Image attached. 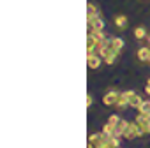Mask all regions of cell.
Wrapping results in <instances>:
<instances>
[{
    "instance_id": "cell-1",
    "label": "cell",
    "mask_w": 150,
    "mask_h": 148,
    "mask_svg": "<svg viewBox=\"0 0 150 148\" xmlns=\"http://www.w3.org/2000/svg\"><path fill=\"white\" fill-rule=\"evenodd\" d=\"M99 55H101V58H103L108 65L115 63V60H117V56H118V51H115V49L111 48V37H108V39L103 42V48H101Z\"/></svg>"
},
{
    "instance_id": "cell-2",
    "label": "cell",
    "mask_w": 150,
    "mask_h": 148,
    "mask_svg": "<svg viewBox=\"0 0 150 148\" xmlns=\"http://www.w3.org/2000/svg\"><path fill=\"white\" fill-rule=\"evenodd\" d=\"M134 122L139 125V129H141V132H143V134H150V115L138 113V116H136V120H134Z\"/></svg>"
},
{
    "instance_id": "cell-3",
    "label": "cell",
    "mask_w": 150,
    "mask_h": 148,
    "mask_svg": "<svg viewBox=\"0 0 150 148\" xmlns=\"http://www.w3.org/2000/svg\"><path fill=\"white\" fill-rule=\"evenodd\" d=\"M87 27H88V30H104V21H103L101 14L99 16H88Z\"/></svg>"
},
{
    "instance_id": "cell-4",
    "label": "cell",
    "mask_w": 150,
    "mask_h": 148,
    "mask_svg": "<svg viewBox=\"0 0 150 148\" xmlns=\"http://www.w3.org/2000/svg\"><path fill=\"white\" fill-rule=\"evenodd\" d=\"M138 136H143V132H141V129H139V125L136 122H131L129 127H127V130L124 132V137L125 139H134Z\"/></svg>"
},
{
    "instance_id": "cell-5",
    "label": "cell",
    "mask_w": 150,
    "mask_h": 148,
    "mask_svg": "<svg viewBox=\"0 0 150 148\" xmlns=\"http://www.w3.org/2000/svg\"><path fill=\"white\" fill-rule=\"evenodd\" d=\"M104 60L101 58V55H87V65H88V69H99L101 67V63H103Z\"/></svg>"
},
{
    "instance_id": "cell-6",
    "label": "cell",
    "mask_w": 150,
    "mask_h": 148,
    "mask_svg": "<svg viewBox=\"0 0 150 148\" xmlns=\"http://www.w3.org/2000/svg\"><path fill=\"white\" fill-rule=\"evenodd\" d=\"M118 99H120V94H118V92H108V94H104L103 102H104L106 106H117Z\"/></svg>"
},
{
    "instance_id": "cell-7",
    "label": "cell",
    "mask_w": 150,
    "mask_h": 148,
    "mask_svg": "<svg viewBox=\"0 0 150 148\" xmlns=\"http://www.w3.org/2000/svg\"><path fill=\"white\" fill-rule=\"evenodd\" d=\"M132 94H134L132 90H129V92H122V94H120V99H118V102H117V108H118V109H125V108L129 106V99H131Z\"/></svg>"
},
{
    "instance_id": "cell-8",
    "label": "cell",
    "mask_w": 150,
    "mask_h": 148,
    "mask_svg": "<svg viewBox=\"0 0 150 148\" xmlns=\"http://www.w3.org/2000/svg\"><path fill=\"white\" fill-rule=\"evenodd\" d=\"M129 123H131V122H127V120H122V118H120V122L115 125V136H118V137H124V132L127 130Z\"/></svg>"
},
{
    "instance_id": "cell-9",
    "label": "cell",
    "mask_w": 150,
    "mask_h": 148,
    "mask_svg": "<svg viewBox=\"0 0 150 148\" xmlns=\"http://www.w3.org/2000/svg\"><path fill=\"white\" fill-rule=\"evenodd\" d=\"M138 58L141 62H150V46H143L138 49Z\"/></svg>"
},
{
    "instance_id": "cell-10",
    "label": "cell",
    "mask_w": 150,
    "mask_h": 148,
    "mask_svg": "<svg viewBox=\"0 0 150 148\" xmlns=\"http://www.w3.org/2000/svg\"><path fill=\"white\" fill-rule=\"evenodd\" d=\"M143 102H145V101H143L138 94H132V95H131V99H129V108H136V109H139Z\"/></svg>"
},
{
    "instance_id": "cell-11",
    "label": "cell",
    "mask_w": 150,
    "mask_h": 148,
    "mask_svg": "<svg viewBox=\"0 0 150 148\" xmlns=\"http://www.w3.org/2000/svg\"><path fill=\"white\" fill-rule=\"evenodd\" d=\"M115 27H117L118 30H124V28L127 27V18H125V14L115 16Z\"/></svg>"
},
{
    "instance_id": "cell-12",
    "label": "cell",
    "mask_w": 150,
    "mask_h": 148,
    "mask_svg": "<svg viewBox=\"0 0 150 148\" xmlns=\"http://www.w3.org/2000/svg\"><path fill=\"white\" fill-rule=\"evenodd\" d=\"M111 48L115 49V51H122V48H124V41L120 39V37H111Z\"/></svg>"
},
{
    "instance_id": "cell-13",
    "label": "cell",
    "mask_w": 150,
    "mask_h": 148,
    "mask_svg": "<svg viewBox=\"0 0 150 148\" xmlns=\"http://www.w3.org/2000/svg\"><path fill=\"white\" fill-rule=\"evenodd\" d=\"M99 14H101V13H99V9H97L94 4H88V6H87V18H88V16H99Z\"/></svg>"
},
{
    "instance_id": "cell-14",
    "label": "cell",
    "mask_w": 150,
    "mask_h": 148,
    "mask_svg": "<svg viewBox=\"0 0 150 148\" xmlns=\"http://www.w3.org/2000/svg\"><path fill=\"white\" fill-rule=\"evenodd\" d=\"M134 37H136V39H146V30H145L143 27L134 28Z\"/></svg>"
},
{
    "instance_id": "cell-15",
    "label": "cell",
    "mask_w": 150,
    "mask_h": 148,
    "mask_svg": "<svg viewBox=\"0 0 150 148\" xmlns=\"http://www.w3.org/2000/svg\"><path fill=\"white\" fill-rule=\"evenodd\" d=\"M139 113H143V115H150V101H145V102L141 104Z\"/></svg>"
},
{
    "instance_id": "cell-16",
    "label": "cell",
    "mask_w": 150,
    "mask_h": 148,
    "mask_svg": "<svg viewBox=\"0 0 150 148\" xmlns=\"http://www.w3.org/2000/svg\"><path fill=\"white\" fill-rule=\"evenodd\" d=\"M118 122H120V116H118V115H111V116L108 118V123H110V125H113V127H115Z\"/></svg>"
},
{
    "instance_id": "cell-17",
    "label": "cell",
    "mask_w": 150,
    "mask_h": 148,
    "mask_svg": "<svg viewBox=\"0 0 150 148\" xmlns=\"http://www.w3.org/2000/svg\"><path fill=\"white\" fill-rule=\"evenodd\" d=\"M94 104V97H92V94H87V106L90 108Z\"/></svg>"
}]
</instances>
